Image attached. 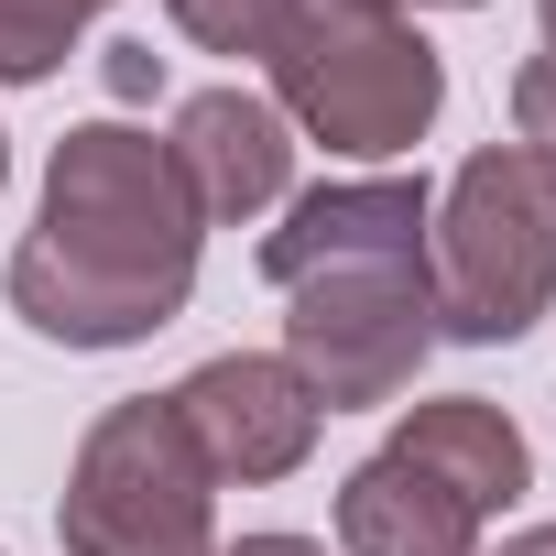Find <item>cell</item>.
<instances>
[{
  "instance_id": "obj_17",
  "label": "cell",
  "mask_w": 556,
  "mask_h": 556,
  "mask_svg": "<svg viewBox=\"0 0 556 556\" xmlns=\"http://www.w3.org/2000/svg\"><path fill=\"white\" fill-rule=\"evenodd\" d=\"M534 12H545V55H556V0H534Z\"/></svg>"
},
{
  "instance_id": "obj_11",
  "label": "cell",
  "mask_w": 556,
  "mask_h": 556,
  "mask_svg": "<svg viewBox=\"0 0 556 556\" xmlns=\"http://www.w3.org/2000/svg\"><path fill=\"white\" fill-rule=\"evenodd\" d=\"M110 0H0V88H45Z\"/></svg>"
},
{
  "instance_id": "obj_14",
  "label": "cell",
  "mask_w": 556,
  "mask_h": 556,
  "mask_svg": "<svg viewBox=\"0 0 556 556\" xmlns=\"http://www.w3.org/2000/svg\"><path fill=\"white\" fill-rule=\"evenodd\" d=\"M218 556H328L317 534H240V545H218Z\"/></svg>"
},
{
  "instance_id": "obj_9",
  "label": "cell",
  "mask_w": 556,
  "mask_h": 556,
  "mask_svg": "<svg viewBox=\"0 0 556 556\" xmlns=\"http://www.w3.org/2000/svg\"><path fill=\"white\" fill-rule=\"evenodd\" d=\"M393 458H404V469H426L437 491H458L480 523H491V513H513V502L534 491V447H523V426H513L502 404H480V393L404 404V415H393Z\"/></svg>"
},
{
  "instance_id": "obj_15",
  "label": "cell",
  "mask_w": 556,
  "mask_h": 556,
  "mask_svg": "<svg viewBox=\"0 0 556 556\" xmlns=\"http://www.w3.org/2000/svg\"><path fill=\"white\" fill-rule=\"evenodd\" d=\"M491 556H556V523H523V534H502Z\"/></svg>"
},
{
  "instance_id": "obj_10",
  "label": "cell",
  "mask_w": 556,
  "mask_h": 556,
  "mask_svg": "<svg viewBox=\"0 0 556 556\" xmlns=\"http://www.w3.org/2000/svg\"><path fill=\"white\" fill-rule=\"evenodd\" d=\"M339 556H480V513L382 447L339 480Z\"/></svg>"
},
{
  "instance_id": "obj_13",
  "label": "cell",
  "mask_w": 556,
  "mask_h": 556,
  "mask_svg": "<svg viewBox=\"0 0 556 556\" xmlns=\"http://www.w3.org/2000/svg\"><path fill=\"white\" fill-rule=\"evenodd\" d=\"M513 142L556 164V55H523L513 66Z\"/></svg>"
},
{
  "instance_id": "obj_16",
  "label": "cell",
  "mask_w": 556,
  "mask_h": 556,
  "mask_svg": "<svg viewBox=\"0 0 556 556\" xmlns=\"http://www.w3.org/2000/svg\"><path fill=\"white\" fill-rule=\"evenodd\" d=\"M382 12H480V0H382Z\"/></svg>"
},
{
  "instance_id": "obj_4",
  "label": "cell",
  "mask_w": 556,
  "mask_h": 556,
  "mask_svg": "<svg viewBox=\"0 0 556 556\" xmlns=\"http://www.w3.org/2000/svg\"><path fill=\"white\" fill-rule=\"evenodd\" d=\"M55 534L66 556H218V480L164 393H131L77 437Z\"/></svg>"
},
{
  "instance_id": "obj_18",
  "label": "cell",
  "mask_w": 556,
  "mask_h": 556,
  "mask_svg": "<svg viewBox=\"0 0 556 556\" xmlns=\"http://www.w3.org/2000/svg\"><path fill=\"white\" fill-rule=\"evenodd\" d=\"M0 186H12V131H0Z\"/></svg>"
},
{
  "instance_id": "obj_2",
  "label": "cell",
  "mask_w": 556,
  "mask_h": 556,
  "mask_svg": "<svg viewBox=\"0 0 556 556\" xmlns=\"http://www.w3.org/2000/svg\"><path fill=\"white\" fill-rule=\"evenodd\" d=\"M262 66H273L285 131L328 142L339 164H393L447 110L437 45L415 34V12H382V0H295Z\"/></svg>"
},
{
  "instance_id": "obj_8",
  "label": "cell",
  "mask_w": 556,
  "mask_h": 556,
  "mask_svg": "<svg viewBox=\"0 0 556 556\" xmlns=\"http://www.w3.org/2000/svg\"><path fill=\"white\" fill-rule=\"evenodd\" d=\"M426 218H437V186L426 175H339V186H306L285 197V229H262V285L285 295L328 262H393V251H426Z\"/></svg>"
},
{
  "instance_id": "obj_6",
  "label": "cell",
  "mask_w": 556,
  "mask_h": 556,
  "mask_svg": "<svg viewBox=\"0 0 556 556\" xmlns=\"http://www.w3.org/2000/svg\"><path fill=\"white\" fill-rule=\"evenodd\" d=\"M164 404L186 415V437H197L207 480H240V491L295 480V469L317 458V426H328V415H317V393L285 371V350H218V361H197Z\"/></svg>"
},
{
  "instance_id": "obj_7",
  "label": "cell",
  "mask_w": 556,
  "mask_h": 556,
  "mask_svg": "<svg viewBox=\"0 0 556 556\" xmlns=\"http://www.w3.org/2000/svg\"><path fill=\"white\" fill-rule=\"evenodd\" d=\"M164 153L197 197L207 229H251L262 207L295 197V131L262 88H197L175 121H164Z\"/></svg>"
},
{
  "instance_id": "obj_12",
  "label": "cell",
  "mask_w": 556,
  "mask_h": 556,
  "mask_svg": "<svg viewBox=\"0 0 556 556\" xmlns=\"http://www.w3.org/2000/svg\"><path fill=\"white\" fill-rule=\"evenodd\" d=\"M295 0H164V23L197 45V55H273Z\"/></svg>"
},
{
  "instance_id": "obj_1",
  "label": "cell",
  "mask_w": 556,
  "mask_h": 556,
  "mask_svg": "<svg viewBox=\"0 0 556 556\" xmlns=\"http://www.w3.org/2000/svg\"><path fill=\"white\" fill-rule=\"evenodd\" d=\"M207 218L175 175V153L131 121H77L45 164V207L0 273L12 317L55 350H142L197 295Z\"/></svg>"
},
{
  "instance_id": "obj_3",
  "label": "cell",
  "mask_w": 556,
  "mask_h": 556,
  "mask_svg": "<svg viewBox=\"0 0 556 556\" xmlns=\"http://www.w3.org/2000/svg\"><path fill=\"white\" fill-rule=\"evenodd\" d=\"M426 295H437V339L458 350H502L556 306V164L523 142H480L437 218H426Z\"/></svg>"
},
{
  "instance_id": "obj_5",
  "label": "cell",
  "mask_w": 556,
  "mask_h": 556,
  "mask_svg": "<svg viewBox=\"0 0 556 556\" xmlns=\"http://www.w3.org/2000/svg\"><path fill=\"white\" fill-rule=\"evenodd\" d=\"M426 361H437L426 251H393V262H328V273H306V285H285V371L317 393V415L404 404Z\"/></svg>"
}]
</instances>
